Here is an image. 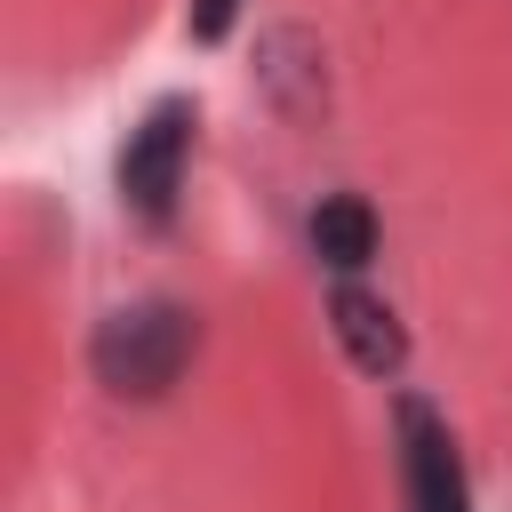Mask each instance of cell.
<instances>
[{
  "label": "cell",
  "mask_w": 512,
  "mask_h": 512,
  "mask_svg": "<svg viewBox=\"0 0 512 512\" xmlns=\"http://www.w3.org/2000/svg\"><path fill=\"white\" fill-rule=\"evenodd\" d=\"M240 8H248V0H192V8H184V32H192L200 48H216V40H232Z\"/></svg>",
  "instance_id": "cell-6"
},
{
  "label": "cell",
  "mask_w": 512,
  "mask_h": 512,
  "mask_svg": "<svg viewBox=\"0 0 512 512\" xmlns=\"http://www.w3.org/2000/svg\"><path fill=\"white\" fill-rule=\"evenodd\" d=\"M184 160H192V104L184 96H160L128 144H120V208L136 224H168L176 216V192H184Z\"/></svg>",
  "instance_id": "cell-2"
},
{
  "label": "cell",
  "mask_w": 512,
  "mask_h": 512,
  "mask_svg": "<svg viewBox=\"0 0 512 512\" xmlns=\"http://www.w3.org/2000/svg\"><path fill=\"white\" fill-rule=\"evenodd\" d=\"M304 232H312V256H320L328 272H360V264L376 256V240H384V232H376V208H368L360 192H328Z\"/></svg>",
  "instance_id": "cell-5"
},
{
  "label": "cell",
  "mask_w": 512,
  "mask_h": 512,
  "mask_svg": "<svg viewBox=\"0 0 512 512\" xmlns=\"http://www.w3.org/2000/svg\"><path fill=\"white\" fill-rule=\"evenodd\" d=\"M400 424V480H408V512H472V480H464V456L448 440V424L424 408V400H400L392 408Z\"/></svg>",
  "instance_id": "cell-3"
},
{
  "label": "cell",
  "mask_w": 512,
  "mask_h": 512,
  "mask_svg": "<svg viewBox=\"0 0 512 512\" xmlns=\"http://www.w3.org/2000/svg\"><path fill=\"white\" fill-rule=\"evenodd\" d=\"M328 336L344 344V360H352L368 384H392V376L408 368V328H400V312H392L376 288H360V280H336V288H328Z\"/></svg>",
  "instance_id": "cell-4"
},
{
  "label": "cell",
  "mask_w": 512,
  "mask_h": 512,
  "mask_svg": "<svg viewBox=\"0 0 512 512\" xmlns=\"http://www.w3.org/2000/svg\"><path fill=\"white\" fill-rule=\"evenodd\" d=\"M192 344H200V328L184 304H128V312L96 320L88 368L112 400H168L176 376L192 368Z\"/></svg>",
  "instance_id": "cell-1"
}]
</instances>
